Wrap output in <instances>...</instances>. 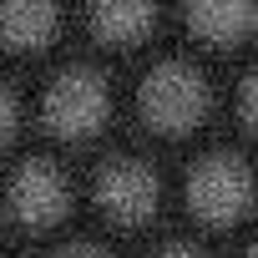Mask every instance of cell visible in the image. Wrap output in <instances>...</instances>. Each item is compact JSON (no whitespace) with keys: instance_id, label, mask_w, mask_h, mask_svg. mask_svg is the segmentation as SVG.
<instances>
[{"instance_id":"1","label":"cell","mask_w":258,"mask_h":258,"mask_svg":"<svg viewBox=\"0 0 258 258\" xmlns=\"http://www.w3.org/2000/svg\"><path fill=\"white\" fill-rule=\"evenodd\" d=\"M208 106V81L198 66L187 61H162L147 71L142 81V111L152 126H162V132H177V126H192Z\"/></svg>"},{"instance_id":"10","label":"cell","mask_w":258,"mask_h":258,"mask_svg":"<svg viewBox=\"0 0 258 258\" xmlns=\"http://www.w3.org/2000/svg\"><path fill=\"white\" fill-rule=\"evenodd\" d=\"M243 116H248V121L258 126V71H253V76L243 81Z\"/></svg>"},{"instance_id":"5","label":"cell","mask_w":258,"mask_h":258,"mask_svg":"<svg viewBox=\"0 0 258 258\" xmlns=\"http://www.w3.org/2000/svg\"><path fill=\"white\" fill-rule=\"evenodd\" d=\"M11 213L21 223H36V228L41 223H56L66 213V177H61V167L46 162V157L26 162L16 172V182H11Z\"/></svg>"},{"instance_id":"2","label":"cell","mask_w":258,"mask_h":258,"mask_svg":"<svg viewBox=\"0 0 258 258\" xmlns=\"http://www.w3.org/2000/svg\"><path fill=\"white\" fill-rule=\"evenodd\" d=\"M248 198H253V172H248V162L233 157V152L203 157V162L192 167V177H187V203H192L203 218H213V223L238 218V213L248 208Z\"/></svg>"},{"instance_id":"7","label":"cell","mask_w":258,"mask_h":258,"mask_svg":"<svg viewBox=\"0 0 258 258\" xmlns=\"http://www.w3.org/2000/svg\"><path fill=\"white\" fill-rule=\"evenodd\" d=\"M56 31V11L41 6V0H11V6H0V36L11 46H41L51 41Z\"/></svg>"},{"instance_id":"13","label":"cell","mask_w":258,"mask_h":258,"mask_svg":"<svg viewBox=\"0 0 258 258\" xmlns=\"http://www.w3.org/2000/svg\"><path fill=\"white\" fill-rule=\"evenodd\" d=\"M248 258H258V243H253V248H248Z\"/></svg>"},{"instance_id":"12","label":"cell","mask_w":258,"mask_h":258,"mask_svg":"<svg viewBox=\"0 0 258 258\" xmlns=\"http://www.w3.org/2000/svg\"><path fill=\"white\" fill-rule=\"evenodd\" d=\"M157 258H203V253H198L192 243H167V248H162Z\"/></svg>"},{"instance_id":"6","label":"cell","mask_w":258,"mask_h":258,"mask_svg":"<svg viewBox=\"0 0 258 258\" xmlns=\"http://www.w3.org/2000/svg\"><path fill=\"white\" fill-rule=\"evenodd\" d=\"M187 26L213 36V41H233V36L258 26V11L248 0H203V6H187Z\"/></svg>"},{"instance_id":"4","label":"cell","mask_w":258,"mask_h":258,"mask_svg":"<svg viewBox=\"0 0 258 258\" xmlns=\"http://www.w3.org/2000/svg\"><path fill=\"white\" fill-rule=\"evenodd\" d=\"M96 198H101V208H106L111 218L137 223V218H147V213L157 208V177H152V167L137 162V157H116V162L101 167Z\"/></svg>"},{"instance_id":"3","label":"cell","mask_w":258,"mask_h":258,"mask_svg":"<svg viewBox=\"0 0 258 258\" xmlns=\"http://www.w3.org/2000/svg\"><path fill=\"white\" fill-rule=\"evenodd\" d=\"M106 116V81L91 66H71L46 91V121L56 132H91Z\"/></svg>"},{"instance_id":"11","label":"cell","mask_w":258,"mask_h":258,"mask_svg":"<svg viewBox=\"0 0 258 258\" xmlns=\"http://www.w3.org/2000/svg\"><path fill=\"white\" fill-rule=\"evenodd\" d=\"M61 258H111L106 248H96V243H76V248H66Z\"/></svg>"},{"instance_id":"8","label":"cell","mask_w":258,"mask_h":258,"mask_svg":"<svg viewBox=\"0 0 258 258\" xmlns=\"http://www.w3.org/2000/svg\"><path fill=\"white\" fill-rule=\"evenodd\" d=\"M91 26L106 36V41H132L152 26V6H96L91 11Z\"/></svg>"},{"instance_id":"9","label":"cell","mask_w":258,"mask_h":258,"mask_svg":"<svg viewBox=\"0 0 258 258\" xmlns=\"http://www.w3.org/2000/svg\"><path fill=\"white\" fill-rule=\"evenodd\" d=\"M11 126H16V96H11L6 81H0V137H11Z\"/></svg>"}]
</instances>
